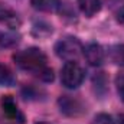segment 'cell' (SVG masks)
Segmentation results:
<instances>
[{"label":"cell","mask_w":124,"mask_h":124,"mask_svg":"<svg viewBox=\"0 0 124 124\" xmlns=\"http://www.w3.org/2000/svg\"><path fill=\"white\" fill-rule=\"evenodd\" d=\"M1 111L3 116L6 117V120L12 124H23L25 123V116L22 114V111L17 108V104L15 101V98L12 95H3L1 101Z\"/></svg>","instance_id":"277c9868"},{"label":"cell","mask_w":124,"mask_h":124,"mask_svg":"<svg viewBox=\"0 0 124 124\" xmlns=\"http://www.w3.org/2000/svg\"><path fill=\"white\" fill-rule=\"evenodd\" d=\"M0 23L10 28V29H17L20 26V17L17 13L7 4L0 1Z\"/></svg>","instance_id":"5b68a950"},{"label":"cell","mask_w":124,"mask_h":124,"mask_svg":"<svg viewBox=\"0 0 124 124\" xmlns=\"http://www.w3.org/2000/svg\"><path fill=\"white\" fill-rule=\"evenodd\" d=\"M82 52H84V48L77 38H71V36L63 38L55 45V54L66 62L78 59Z\"/></svg>","instance_id":"3957f363"},{"label":"cell","mask_w":124,"mask_h":124,"mask_svg":"<svg viewBox=\"0 0 124 124\" xmlns=\"http://www.w3.org/2000/svg\"><path fill=\"white\" fill-rule=\"evenodd\" d=\"M117 20H118V23L124 25V6L117 12Z\"/></svg>","instance_id":"9a60e30c"},{"label":"cell","mask_w":124,"mask_h":124,"mask_svg":"<svg viewBox=\"0 0 124 124\" xmlns=\"http://www.w3.org/2000/svg\"><path fill=\"white\" fill-rule=\"evenodd\" d=\"M15 82H16V78L10 71V68L0 63V87H12L15 85Z\"/></svg>","instance_id":"8fae6325"},{"label":"cell","mask_w":124,"mask_h":124,"mask_svg":"<svg viewBox=\"0 0 124 124\" xmlns=\"http://www.w3.org/2000/svg\"><path fill=\"white\" fill-rule=\"evenodd\" d=\"M116 88H117L120 98L124 101V74H118L116 77Z\"/></svg>","instance_id":"5bb4252c"},{"label":"cell","mask_w":124,"mask_h":124,"mask_svg":"<svg viewBox=\"0 0 124 124\" xmlns=\"http://www.w3.org/2000/svg\"><path fill=\"white\" fill-rule=\"evenodd\" d=\"M36 124H51V123H45V121H40V123H36Z\"/></svg>","instance_id":"ac0fdd59"},{"label":"cell","mask_w":124,"mask_h":124,"mask_svg":"<svg viewBox=\"0 0 124 124\" xmlns=\"http://www.w3.org/2000/svg\"><path fill=\"white\" fill-rule=\"evenodd\" d=\"M108 58L113 63L118 66H124V43L111 46L108 49Z\"/></svg>","instance_id":"30bf717a"},{"label":"cell","mask_w":124,"mask_h":124,"mask_svg":"<svg viewBox=\"0 0 124 124\" xmlns=\"http://www.w3.org/2000/svg\"><path fill=\"white\" fill-rule=\"evenodd\" d=\"M32 7L39 12H56L61 7V0H32Z\"/></svg>","instance_id":"9c48e42d"},{"label":"cell","mask_w":124,"mask_h":124,"mask_svg":"<svg viewBox=\"0 0 124 124\" xmlns=\"http://www.w3.org/2000/svg\"><path fill=\"white\" fill-rule=\"evenodd\" d=\"M19 43V36L13 33H3L1 35V48H12Z\"/></svg>","instance_id":"7c38bea8"},{"label":"cell","mask_w":124,"mask_h":124,"mask_svg":"<svg viewBox=\"0 0 124 124\" xmlns=\"http://www.w3.org/2000/svg\"><path fill=\"white\" fill-rule=\"evenodd\" d=\"M116 124H124V114H118L117 116V120H114Z\"/></svg>","instance_id":"2e32d148"},{"label":"cell","mask_w":124,"mask_h":124,"mask_svg":"<svg viewBox=\"0 0 124 124\" xmlns=\"http://www.w3.org/2000/svg\"><path fill=\"white\" fill-rule=\"evenodd\" d=\"M85 78V71L84 68L74 61H68L61 69V82L65 88L74 90L78 88Z\"/></svg>","instance_id":"7a4b0ae2"},{"label":"cell","mask_w":124,"mask_h":124,"mask_svg":"<svg viewBox=\"0 0 124 124\" xmlns=\"http://www.w3.org/2000/svg\"><path fill=\"white\" fill-rule=\"evenodd\" d=\"M13 61L16 62V65L20 69L28 71L29 74L35 75L36 78L45 82H49L54 79L52 68L48 66V59L45 54L38 48H28L16 52L13 55Z\"/></svg>","instance_id":"6da1fadb"},{"label":"cell","mask_w":124,"mask_h":124,"mask_svg":"<svg viewBox=\"0 0 124 124\" xmlns=\"http://www.w3.org/2000/svg\"><path fill=\"white\" fill-rule=\"evenodd\" d=\"M84 56L88 61V63L93 65V66H100L104 62V59H105L104 49L98 43H90V45H87L84 48Z\"/></svg>","instance_id":"8992f818"},{"label":"cell","mask_w":124,"mask_h":124,"mask_svg":"<svg viewBox=\"0 0 124 124\" xmlns=\"http://www.w3.org/2000/svg\"><path fill=\"white\" fill-rule=\"evenodd\" d=\"M1 35H3V33L0 32V49H1Z\"/></svg>","instance_id":"e0dca14e"},{"label":"cell","mask_w":124,"mask_h":124,"mask_svg":"<svg viewBox=\"0 0 124 124\" xmlns=\"http://www.w3.org/2000/svg\"><path fill=\"white\" fill-rule=\"evenodd\" d=\"M93 124H116V121L113 120V117L110 114H105V113H100L94 117Z\"/></svg>","instance_id":"4fadbf2b"},{"label":"cell","mask_w":124,"mask_h":124,"mask_svg":"<svg viewBox=\"0 0 124 124\" xmlns=\"http://www.w3.org/2000/svg\"><path fill=\"white\" fill-rule=\"evenodd\" d=\"M78 6L85 16L93 17L101 9V0H78Z\"/></svg>","instance_id":"ba28073f"},{"label":"cell","mask_w":124,"mask_h":124,"mask_svg":"<svg viewBox=\"0 0 124 124\" xmlns=\"http://www.w3.org/2000/svg\"><path fill=\"white\" fill-rule=\"evenodd\" d=\"M58 104H59V107H61L62 113L66 114V116H71V117L79 116V114L84 111V107L81 105V102H79L78 100L72 98V97H68V95L61 97L59 101H58Z\"/></svg>","instance_id":"52a82bcc"}]
</instances>
